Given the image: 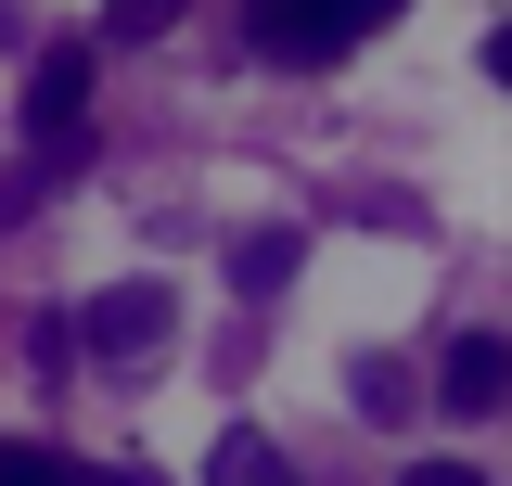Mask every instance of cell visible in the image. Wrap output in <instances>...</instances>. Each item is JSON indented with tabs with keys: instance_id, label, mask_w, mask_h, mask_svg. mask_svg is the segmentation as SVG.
I'll list each match as a JSON object with an SVG mask.
<instances>
[{
	"instance_id": "1",
	"label": "cell",
	"mask_w": 512,
	"mask_h": 486,
	"mask_svg": "<svg viewBox=\"0 0 512 486\" xmlns=\"http://www.w3.org/2000/svg\"><path fill=\"white\" fill-rule=\"evenodd\" d=\"M244 39H256V64L320 77V64H346V39H372V26H359V0H244Z\"/></svg>"
},
{
	"instance_id": "2",
	"label": "cell",
	"mask_w": 512,
	"mask_h": 486,
	"mask_svg": "<svg viewBox=\"0 0 512 486\" xmlns=\"http://www.w3.org/2000/svg\"><path fill=\"white\" fill-rule=\"evenodd\" d=\"M167 320H180V307H167V282H103V295L77 307L64 333H77V359H103V371H141L154 346H167Z\"/></svg>"
},
{
	"instance_id": "3",
	"label": "cell",
	"mask_w": 512,
	"mask_h": 486,
	"mask_svg": "<svg viewBox=\"0 0 512 486\" xmlns=\"http://www.w3.org/2000/svg\"><path fill=\"white\" fill-rule=\"evenodd\" d=\"M77 116H90V52L64 39V52L26 77V128H39V141H77Z\"/></svg>"
},
{
	"instance_id": "4",
	"label": "cell",
	"mask_w": 512,
	"mask_h": 486,
	"mask_svg": "<svg viewBox=\"0 0 512 486\" xmlns=\"http://www.w3.org/2000/svg\"><path fill=\"white\" fill-rule=\"evenodd\" d=\"M448 410H474V423H487V410H500V384H512V359H500V333H461V346H448Z\"/></svg>"
},
{
	"instance_id": "5",
	"label": "cell",
	"mask_w": 512,
	"mask_h": 486,
	"mask_svg": "<svg viewBox=\"0 0 512 486\" xmlns=\"http://www.w3.org/2000/svg\"><path fill=\"white\" fill-rule=\"evenodd\" d=\"M205 486H295V461H282L256 423H231V435H218V461H205Z\"/></svg>"
},
{
	"instance_id": "6",
	"label": "cell",
	"mask_w": 512,
	"mask_h": 486,
	"mask_svg": "<svg viewBox=\"0 0 512 486\" xmlns=\"http://www.w3.org/2000/svg\"><path fill=\"white\" fill-rule=\"evenodd\" d=\"M295 256H308L295 231H244V243H231V282H244V295H282V282H295Z\"/></svg>"
},
{
	"instance_id": "7",
	"label": "cell",
	"mask_w": 512,
	"mask_h": 486,
	"mask_svg": "<svg viewBox=\"0 0 512 486\" xmlns=\"http://www.w3.org/2000/svg\"><path fill=\"white\" fill-rule=\"evenodd\" d=\"M0 486H90V461H64V448H39V435H13V448H0Z\"/></svg>"
},
{
	"instance_id": "8",
	"label": "cell",
	"mask_w": 512,
	"mask_h": 486,
	"mask_svg": "<svg viewBox=\"0 0 512 486\" xmlns=\"http://www.w3.org/2000/svg\"><path fill=\"white\" fill-rule=\"evenodd\" d=\"M359 410H384V423H397V410H410V371H397V359H359Z\"/></svg>"
},
{
	"instance_id": "9",
	"label": "cell",
	"mask_w": 512,
	"mask_h": 486,
	"mask_svg": "<svg viewBox=\"0 0 512 486\" xmlns=\"http://www.w3.org/2000/svg\"><path fill=\"white\" fill-rule=\"evenodd\" d=\"M167 13H180V0H116V39H154Z\"/></svg>"
},
{
	"instance_id": "10",
	"label": "cell",
	"mask_w": 512,
	"mask_h": 486,
	"mask_svg": "<svg viewBox=\"0 0 512 486\" xmlns=\"http://www.w3.org/2000/svg\"><path fill=\"white\" fill-rule=\"evenodd\" d=\"M397 486H487V474H474V461H410Z\"/></svg>"
},
{
	"instance_id": "11",
	"label": "cell",
	"mask_w": 512,
	"mask_h": 486,
	"mask_svg": "<svg viewBox=\"0 0 512 486\" xmlns=\"http://www.w3.org/2000/svg\"><path fill=\"white\" fill-rule=\"evenodd\" d=\"M90 486H154V474H128V461H116V474H90Z\"/></svg>"
}]
</instances>
